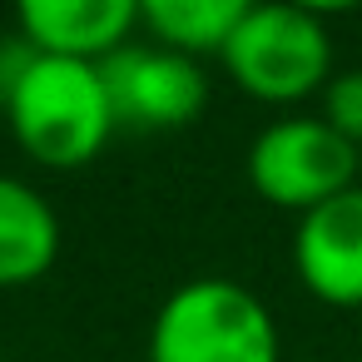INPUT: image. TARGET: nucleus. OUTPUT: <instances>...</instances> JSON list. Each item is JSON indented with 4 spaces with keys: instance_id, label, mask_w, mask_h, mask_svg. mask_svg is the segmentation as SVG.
<instances>
[{
    "instance_id": "nucleus-7",
    "label": "nucleus",
    "mask_w": 362,
    "mask_h": 362,
    "mask_svg": "<svg viewBox=\"0 0 362 362\" xmlns=\"http://www.w3.org/2000/svg\"><path fill=\"white\" fill-rule=\"evenodd\" d=\"M16 30L60 60L105 65L139 30V0H21Z\"/></svg>"
},
{
    "instance_id": "nucleus-1",
    "label": "nucleus",
    "mask_w": 362,
    "mask_h": 362,
    "mask_svg": "<svg viewBox=\"0 0 362 362\" xmlns=\"http://www.w3.org/2000/svg\"><path fill=\"white\" fill-rule=\"evenodd\" d=\"M6 119L16 129L21 149L50 169L90 164L110 144V134L119 129L100 65L60 60V55L30 60L21 85L6 95Z\"/></svg>"
},
{
    "instance_id": "nucleus-5",
    "label": "nucleus",
    "mask_w": 362,
    "mask_h": 362,
    "mask_svg": "<svg viewBox=\"0 0 362 362\" xmlns=\"http://www.w3.org/2000/svg\"><path fill=\"white\" fill-rule=\"evenodd\" d=\"M100 75L119 129H184L209 105V80L199 60L154 40H129L100 65Z\"/></svg>"
},
{
    "instance_id": "nucleus-6",
    "label": "nucleus",
    "mask_w": 362,
    "mask_h": 362,
    "mask_svg": "<svg viewBox=\"0 0 362 362\" xmlns=\"http://www.w3.org/2000/svg\"><path fill=\"white\" fill-rule=\"evenodd\" d=\"M293 268L313 298L332 308H362V184L298 214Z\"/></svg>"
},
{
    "instance_id": "nucleus-2",
    "label": "nucleus",
    "mask_w": 362,
    "mask_h": 362,
    "mask_svg": "<svg viewBox=\"0 0 362 362\" xmlns=\"http://www.w3.org/2000/svg\"><path fill=\"white\" fill-rule=\"evenodd\" d=\"M149 362H278V327L243 283L194 278L154 313Z\"/></svg>"
},
{
    "instance_id": "nucleus-4",
    "label": "nucleus",
    "mask_w": 362,
    "mask_h": 362,
    "mask_svg": "<svg viewBox=\"0 0 362 362\" xmlns=\"http://www.w3.org/2000/svg\"><path fill=\"white\" fill-rule=\"evenodd\" d=\"M248 184L268 204L308 214L362 184V149L347 144L322 115L273 119L248 149Z\"/></svg>"
},
{
    "instance_id": "nucleus-8",
    "label": "nucleus",
    "mask_w": 362,
    "mask_h": 362,
    "mask_svg": "<svg viewBox=\"0 0 362 362\" xmlns=\"http://www.w3.org/2000/svg\"><path fill=\"white\" fill-rule=\"evenodd\" d=\"M55 258H60V218L50 199L16 174H0V288H25L45 278Z\"/></svg>"
},
{
    "instance_id": "nucleus-9",
    "label": "nucleus",
    "mask_w": 362,
    "mask_h": 362,
    "mask_svg": "<svg viewBox=\"0 0 362 362\" xmlns=\"http://www.w3.org/2000/svg\"><path fill=\"white\" fill-rule=\"evenodd\" d=\"M248 0H139V25L149 30L154 45L199 60V55H223Z\"/></svg>"
},
{
    "instance_id": "nucleus-3",
    "label": "nucleus",
    "mask_w": 362,
    "mask_h": 362,
    "mask_svg": "<svg viewBox=\"0 0 362 362\" xmlns=\"http://www.w3.org/2000/svg\"><path fill=\"white\" fill-rule=\"evenodd\" d=\"M223 65L248 95L293 105L322 95V85L332 80V40L322 16L308 6H288V0L253 6L248 0L238 30L223 45Z\"/></svg>"
},
{
    "instance_id": "nucleus-10",
    "label": "nucleus",
    "mask_w": 362,
    "mask_h": 362,
    "mask_svg": "<svg viewBox=\"0 0 362 362\" xmlns=\"http://www.w3.org/2000/svg\"><path fill=\"white\" fill-rule=\"evenodd\" d=\"M322 119L362 149V70H332V80L322 85Z\"/></svg>"
},
{
    "instance_id": "nucleus-11",
    "label": "nucleus",
    "mask_w": 362,
    "mask_h": 362,
    "mask_svg": "<svg viewBox=\"0 0 362 362\" xmlns=\"http://www.w3.org/2000/svg\"><path fill=\"white\" fill-rule=\"evenodd\" d=\"M0 362H6V347H0Z\"/></svg>"
}]
</instances>
